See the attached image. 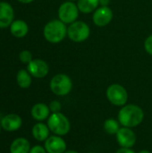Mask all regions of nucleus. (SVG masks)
I'll list each match as a JSON object with an SVG mask.
<instances>
[{
	"label": "nucleus",
	"instance_id": "obj_7",
	"mask_svg": "<svg viewBox=\"0 0 152 153\" xmlns=\"http://www.w3.org/2000/svg\"><path fill=\"white\" fill-rule=\"evenodd\" d=\"M79 8L73 1L63 3L58 9V17L61 22L65 24H71L76 22L79 16Z\"/></svg>",
	"mask_w": 152,
	"mask_h": 153
},
{
	"label": "nucleus",
	"instance_id": "obj_24",
	"mask_svg": "<svg viewBox=\"0 0 152 153\" xmlns=\"http://www.w3.org/2000/svg\"><path fill=\"white\" fill-rule=\"evenodd\" d=\"M29 153H47V151L45 150L44 147L40 145H35L34 147L30 148V151Z\"/></svg>",
	"mask_w": 152,
	"mask_h": 153
},
{
	"label": "nucleus",
	"instance_id": "obj_11",
	"mask_svg": "<svg viewBox=\"0 0 152 153\" xmlns=\"http://www.w3.org/2000/svg\"><path fill=\"white\" fill-rule=\"evenodd\" d=\"M44 148L47 153H64L66 151V143L61 136L54 134L45 141Z\"/></svg>",
	"mask_w": 152,
	"mask_h": 153
},
{
	"label": "nucleus",
	"instance_id": "obj_14",
	"mask_svg": "<svg viewBox=\"0 0 152 153\" xmlns=\"http://www.w3.org/2000/svg\"><path fill=\"white\" fill-rule=\"evenodd\" d=\"M31 117L37 121H44L50 116L49 107L44 103H37L31 108Z\"/></svg>",
	"mask_w": 152,
	"mask_h": 153
},
{
	"label": "nucleus",
	"instance_id": "obj_32",
	"mask_svg": "<svg viewBox=\"0 0 152 153\" xmlns=\"http://www.w3.org/2000/svg\"><path fill=\"white\" fill-rule=\"evenodd\" d=\"M89 153H95V152H89Z\"/></svg>",
	"mask_w": 152,
	"mask_h": 153
},
{
	"label": "nucleus",
	"instance_id": "obj_25",
	"mask_svg": "<svg viewBox=\"0 0 152 153\" xmlns=\"http://www.w3.org/2000/svg\"><path fill=\"white\" fill-rule=\"evenodd\" d=\"M116 153H136L134 151H133L131 148H123L121 147L120 149H118Z\"/></svg>",
	"mask_w": 152,
	"mask_h": 153
},
{
	"label": "nucleus",
	"instance_id": "obj_30",
	"mask_svg": "<svg viewBox=\"0 0 152 153\" xmlns=\"http://www.w3.org/2000/svg\"><path fill=\"white\" fill-rule=\"evenodd\" d=\"M67 1H74V0H67Z\"/></svg>",
	"mask_w": 152,
	"mask_h": 153
},
{
	"label": "nucleus",
	"instance_id": "obj_5",
	"mask_svg": "<svg viewBox=\"0 0 152 153\" xmlns=\"http://www.w3.org/2000/svg\"><path fill=\"white\" fill-rule=\"evenodd\" d=\"M90 30L89 25L82 21H76L67 28L68 38L76 43L85 41L90 37Z\"/></svg>",
	"mask_w": 152,
	"mask_h": 153
},
{
	"label": "nucleus",
	"instance_id": "obj_26",
	"mask_svg": "<svg viewBox=\"0 0 152 153\" xmlns=\"http://www.w3.org/2000/svg\"><path fill=\"white\" fill-rule=\"evenodd\" d=\"M110 3V0H99L100 6H108Z\"/></svg>",
	"mask_w": 152,
	"mask_h": 153
},
{
	"label": "nucleus",
	"instance_id": "obj_1",
	"mask_svg": "<svg viewBox=\"0 0 152 153\" xmlns=\"http://www.w3.org/2000/svg\"><path fill=\"white\" fill-rule=\"evenodd\" d=\"M144 119V112L137 105L128 104L121 108L118 112V121L125 127L133 128L138 126Z\"/></svg>",
	"mask_w": 152,
	"mask_h": 153
},
{
	"label": "nucleus",
	"instance_id": "obj_31",
	"mask_svg": "<svg viewBox=\"0 0 152 153\" xmlns=\"http://www.w3.org/2000/svg\"><path fill=\"white\" fill-rule=\"evenodd\" d=\"M0 131H1V125H0Z\"/></svg>",
	"mask_w": 152,
	"mask_h": 153
},
{
	"label": "nucleus",
	"instance_id": "obj_22",
	"mask_svg": "<svg viewBox=\"0 0 152 153\" xmlns=\"http://www.w3.org/2000/svg\"><path fill=\"white\" fill-rule=\"evenodd\" d=\"M48 107H49L50 112H52V113L60 112L61 111V108H62V105H61V103L58 100H53V101H51L49 103Z\"/></svg>",
	"mask_w": 152,
	"mask_h": 153
},
{
	"label": "nucleus",
	"instance_id": "obj_28",
	"mask_svg": "<svg viewBox=\"0 0 152 153\" xmlns=\"http://www.w3.org/2000/svg\"><path fill=\"white\" fill-rule=\"evenodd\" d=\"M139 153H151V152L148 150H142L141 152H139Z\"/></svg>",
	"mask_w": 152,
	"mask_h": 153
},
{
	"label": "nucleus",
	"instance_id": "obj_18",
	"mask_svg": "<svg viewBox=\"0 0 152 153\" xmlns=\"http://www.w3.org/2000/svg\"><path fill=\"white\" fill-rule=\"evenodd\" d=\"M99 5V0H78L77 6L79 11L83 13L94 12Z\"/></svg>",
	"mask_w": 152,
	"mask_h": 153
},
{
	"label": "nucleus",
	"instance_id": "obj_8",
	"mask_svg": "<svg viewBox=\"0 0 152 153\" xmlns=\"http://www.w3.org/2000/svg\"><path fill=\"white\" fill-rule=\"evenodd\" d=\"M118 144L123 148H132L136 143V134L129 127H121L116 134Z\"/></svg>",
	"mask_w": 152,
	"mask_h": 153
},
{
	"label": "nucleus",
	"instance_id": "obj_3",
	"mask_svg": "<svg viewBox=\"0 0 152 153\" xmlns=\"http://www.w3.org/2000/svg\"><path fill=\"white\" fill-rule=\"evenodd\" d=\"M47 126L54 134L64 136L66 135L71 129L69 119L61 112L52 113L47 118Z\"/></svg>",
	"mask_w": 152,
	"mask_h": 153
},
{
	"label": "nucleus",
	"instance_id": "obj_4",
	"mask_svg": "<svg viewBox=\"0 0 152 153\" xmlns=\"http://www.w3.org/2000/svg\"><path fill=\"white\" fill-rule=\"evenodd\" d=\"M72 89L73 82L71 78L65 74H58L50 81V90L57 96H65L71 92Z\"/></svg>",
	"mask_w": 152,
	"mask_h": 153
},
{
	"label": "nucleus",
	"instance_id": "obj_20",
	"mask_svg": "<svg viewBox=\"0 0 152 153\" xmlns=\"http://www.w3.org/2000/svg\"><path fill=\"white\" fill-rule=\"evenodd\" d=\"M104 130L107 134L110 135H116L117 132L119 131L120 127V123L119 121L114 119V118H108L104 122Z\"/></svg>",
	"mask_w": 152,
	"mask_h": 153
},
{
	"label": "nucleus",
	"instance_id": "obj_19",
	"mask_svg": "<svg viewBox=\"0 0 152 153\" xmlns=\"http://www.w3.org/2000/svg\"><path fill=\"white\" fill-rule=\"evenodd\" d=\"M16 82H17V84L21 88L27 89L31 84V75H30V74L27 70L22 69V70H20L17 73Z\"/></svg>",
	"mask_w": 152,
	"mask_h": 153
},
{
	"label": "nucleus",
	"instance_id": "obj_17",
	"mask_svg": "<svg viewBox=\"0 0 152 153\" xmlns=\"http://www.w3.org/2000/svg\"><path fill=\"white\" fill-rule=\"evenodd\" d=\"M49 128L47 125H45L41 122L36 124L32 127V135L39 142H45L49 137Z\"/></svg>",
	"mask_w": 152,
	"mask_h": 153
},
{
	"label": "nucleus",
	"instance_id": "obj_12",
	"mask_svg": "<svg viewBox=\"0 0 152 153\" xmlns=\"http://www.w3.org/2000/svg\"><path fill=\"white\" fill-rule=\"evenodd\" d=\"M13 20V9L9 3L0 2V28L10 26Z\"/></svg>",
	"mask_w": 152,
	"mask_h": 153
},
{
	"label": "nucleus",
	"instance_id": "obj_16",
	"mask_svg": "<svg viewBox=\"0 0 152 153\" xmlns=\"http://www.w3.org/2000/svg\"><path fill=\"white\" fill-rule=\"evenodd\" d=\"M10 30L15 38H23L28 33L29 27L24 21L16 20L10 25Z\"/></svg>",
	"mask_w": 152,
	"mask_h": 153
},
{
	"label": "nucleus",
	"instance_id": "obj_2",
	"mask_svg": "<svg viewBox=\"0 0 152 153\" xmlns=\"http://www.w3.org/2000/svg\"><path fill=\"white\" fill-rule=\"evenodd\" d=\"M43 34L47 41L56 44L65 38L67 35V28L65 23L60 20H52L45 25Z\"/></svg>",
	"mask_w": 152,
	"mask_h": 153
},
{
	"label": "nucleus",
	"instance_id": "obj_15",
	"mask_svg": "<svg viewBox=\"0 0 152 153\" xmlns=\"http://www.w3.org/2000/svg\"><path fill=\"white\" fill-rule=\"evenodd\" d=\"M30 151V142L22 137H19L13 140L10 146V153H29Z\"/></svg>",
	"mask_w": 152,
	"mask_h": 153
},
{
	"label": "nucleus",
	"instance_id": "obj_21",
	"mask_svg": "<svg viewBox=\"0 0 152 153\" xmlns=\"http://www.w3.org/2000/svg\"><path fill=\"white\" fill-rule=\"evenodd\" d=\"M19 59L23 64H29L30 61H32V54L29 50H23L19 54Z\"/></svg>",
	"mask_w": 152,
	"mask_h": 153
},
{
	"label": "nucleus",
	"instance_id": "obj_27",
	"mask_svg": "<svg viewBox=\"0 0 152 153\" xmlns=\"http://www.w3.org/2000/svg\"><path fill=\"white\" fill-rule=\"evenodd\" d=\"M18 1L21 3H23V4H30V3L33 2L34 0H18Z\"/></svg>",
	"mask_w": 152,
	"mask_h": 153
},
{
	"label": "nucleus",
	"instance_id": "obj_10",
	"mask_svg": "<svg viewBox=\"0 0 152 153\" xmlns=\"http://www.w3.org/2000/svg\"><path fill=\"white\" fill-rule=\"evenodd\" d=\"M27 71L35 78H44L47 75L48 65L41 59H33L27 65Z\"/></svg>",
	"mask_w": 152,
	"mask_h": 153
},
{
	"label": "nucleus",
	"instance_id": "obj_23",
	"mask_svg": "<svg viewBox=\"0 0 152 153\" xmlns=\"http://www.w3.org/2000/svg\"><path fill=\"white\" fill-rule=\"evenodd\" d=\"M144 48L146 50V52L150 55L152 56V34L150 35L144 42Z\"/></svg>",
	"mask_w": 152,
	"mask_h": 153
},
{
	"label": "nucleus",
	"instance_id": "obj_29",
	"mask_svg": "<svg viewBox=\"0 0 152 153\" xmlns=\"http://www.w3.org/2000/svg\"><path fill=\"white\" fill-rule=\"evenodd\" d=\"M64 153H79V152H75V151H65Z\"/></svg>",
	"mask_w": 152,
	"mask_h": 153
},
{
	"label": "nucleus",
	"instance_id": "obj_6",
	"mask_svg": "<svg viewBox=\"0 0 152 153\" xmlns=\"http://www.w3.org/2000/svg\"><path fill=\"white\" fill-rule=\"evenodd\" d=\"M106 96L108 101L117 107H123L126 105L128 100V93L124 86L118 83L111 84L108 87Z\"/></svg>",
	"mask_w": 152,
	"mask_h": 153
},
{
	"label": "nucleus",
	"instance_id": "obj_9",
	"mask_svg": "<svg viewBox=\"0 0 152 153\" xmlns=\"http://www.w3.org/2000/svg\"><path fill=\"white\" fill-rule=\"evenodd\" d=\"M113 19V11L108 6L98 7L93 13L92 20L95 25L99 27L107 26Z\"/></svg>",
	"mask_w": 152,
	"mask_h": 153
},
{
	"label": "nucleus",
	"instance_id": "obj_13",
	"mask_svg": "<svg viewBox=\"0 0 152 153\" xmlns=\"http://www.w3.org/2000/svg\"><path fill=\"white\" fill-rule=\"evenodd\" d=\"M0 125L4 130L7 132H13L21 128L22 120L21 117L16 114H9L2 118Z\"/></svg>",
	"mask_w": 152,
	"mask_h": 153
}]
</instances>
